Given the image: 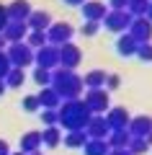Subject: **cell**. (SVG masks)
<instances>
[{
  "mask_svg": "<svg viewBox=\"0 0 152 155\" xmlns=\"http://www.w3.org/2000/svg\"><path fill=\"white\" fill-rule=\"evenodd\" d=\"M137 57H139L142 62H152V41H147V44H139V47H137Z\"/></svg>",
  "mask_w": 152,
  "mask_h": 155,
  "instance_id": "30",
  "label": "cell"
},
{
  "mask_svg": "<svg viewBox=\"0 0 152 155\" xmlns=\"http://www.w3.org/2000/svg\"><path fill=\"white\" fill-rule=\"evenodd\" d=\"M52 88L57 91V96H60L62 101H72V98H80L82 93V78L77 75L75 70H62V67H57V70H52Z\"/></svg>",
  "mask_w": 152,
  "mask_h": 155,
  "instance_id": "2",
  "label": "cell"
},
{
  "mask_svg": "<svg viewBox=\"0 0 152 155\" xmlns=\"http://www.w3.org/2000/svg\"><path fill=\"white\" fill-rule=\"evenodd\" d=\"M8 26V16H5V8L0 5V34H3V28Z\"/></svg>",
  "mask_w": 152,
  "mask_h": 155,
  "instance_id": "37",
  "label": "cell"
},
{
  "mask_svg": "<svg viewBox=\"0 0 152 155\" xmlns=\"http://www.w3.org/2000/svg\"><path fill=\"white\" fill-rule=\"evenodd\" d=\"M72 34H75L72 23H67V21H57V23H52V26L47 28V44L62 47V44H67V41L72 39Z\"/></svg>",
  "mask_w": 152,
  "mask_h": 155,
  "instance_id": "7",
  "label": "cell"
},
{
  "mask_svg": "<svg viewBox=\"0 0 152 155\" xmlns=\"http://www.w3.org/2000/svg\"><path fill=\"white\" fill-rule=\"evenodd\" d=\"M23 83H26V70H21V67H11V72L5 75V85H8V88H21Z\"/></svg>",
  "mask_w": 152,
  "mask_h": 155,
  "instance_id": "25",
  "label": "cell"
},
{
  "mask_svg": "<svg viewBox=\"0 0 152 155\" xmlns=\"http://www.w3.org/2000/svg\"><path fill=\"white\" fill-rule=\"evenodd\" d=\"M67 5H82V3H85V0H65Z\"/></svg>",
  "mask_w": 152,
  "mask_h": 155,
  "instance_id": "40",
  "label": "cell"
},
{
  "mask_svg": "<svg viewBox=\"0 0 152 155\" xmlns=\"http://www.w3.org/2000/svg\"><path fill=\"white\" fill-rule=\"evenodd\" d=\"M34 62H36V67H44V70H57L60 67V47L54 44H44L41 49L34 52Z\"/></svg>",
  "mask_w": 152,
  "mask_h": 155,
  "instance_id": "6",
  "label": "cell"
},
{
  "mask_svg": "<svg viewBox=\"0 0 152 155\" xmlns=\"http://www.w3.org/2000/svg\"><path fill=\"white\" fill-rule=\"evenodd\" d=\"M5 57H8V62H11V67H21V70H26V67L34 62V49L26 44V41H18V44H8Z\"/></svg>",
  "mask_w": 152,
  "mask_h": 155,
  "instance_id": "3",
  "label": "cell"
},
{
  "mask_svg": "<svg viewBox=\"0 0 152 155\" xmlns=\"http://www.w3.org/2000/svg\"><path fill=\"white\" fill-rule=\"evenodd\" d=\"M36 150H41V132H39V129H31V132H26L21 137V153L31 155V153H36Z\"/></svg>",
  "mask_w": 152,
  "mask_h": 155,
  "instance_id": "17",
  "label": "cell"
},
{
  "mask_svg": "<svg viewBox=\"0 0 152 155\" xmlns=\"http://www.w3.org/2000/svg\"><path fill=\"white\" fill-rule=\"evenodd\" d=\"M80 11H82V18L85 21H93V23H101L106 18V3H101V0H85L80 5Z\"/></svg>",
  "mask_w": 152,
  "mask_h": 155,
  "instance_id": "11",
  "label": "cell"
},
{
  "mask_svg": "<svg viewBox=\"0 0 152 155\" xmlns=\"http://www.w3.org/2000/svg\"><path fill=\"white\" fill-rule=\"evenodd\" d=\"M41 122H44V127H54L57 124V111L54 109H44L41 111Z\"/></svg>",
  "mask_w": 152,
  "mask_h": 155,
  "instance_id": "32",
  "label": "cell"
},
{
  "mask_svg": "<svg viewBox=\"0 0 152 155\" xmlns=\"http://www.w3.org/2000/svg\"><path fill=\"white\" fill-rule=\"evenodd\" d=\"M80 62H82V49L75 41H67V44L60 47V67L62 70H75Z\"/></svg>",
  "mask_w": 152,
  "mask_h": 155,
  "instance_id": "8",
  "label": "cell"
},
{
  "mask_svg": "<svg viewBox=\"0 0 152 155\" xmlns=\"http://www.w3.org/2000/svg\"><path fill=\"white\" fill-rule=\"evenodd\" d=\"M26 36H28V26H26V23H11V21H8V26L3 28V39H5L8 44L26 41Z\"/></svg>",
  "mask_w": 152,
  "mask_h": 155,
  "instance_id": "15",
  "label": "cell"
},
{
  "mask_svg": "<svg viewBox=\"0 0 152 155\" xmlns=\"http://www.w3.org/2000/svg\"><path fill=\"white\" fill-rule=\"evenodd\" d=\"M62 142V129L57 127H44V132H41V145L44 147H57V145Z\"/></svg>",
  "mask_w": 152,
  "mask_h": 155,
  "instance_id": "21",
  "label": "cell"
},
{
  "mask_svg": "<svg viewBox=\"0 0 152 155\" xmlns=\"http://www.w3.org/2000/svg\"><path fill=\"white\" fill-rule=\"evenodd\" d=\"M0 155H11V147H8L5 140H0Z\"/></svg>",
  "mask_w": 152,
  "mask_h": 155,
  "instance_id": "38",
  "label": "cell"
},
{
  "mask_svg": "<svg viewBox=\"0 0 152 155\" xmlns=\"http://www.w3.org/2000/svg\"><path fill=\"white\" fill-rule=\"evenodd\" d=\"M21 106H23V111H28V114H31V111H39V109H41V106H39V98H36V96H26Z\"/></svg>",
  "mask_w": 152,
  "mask_h": 155,
  "instance_id": "33",
  "label": "cell"
},
{
  "mask_svg": "<svg viewBox=\"0 0 152 155\" xmlns=\"http://www.w3.org/2000/svg\"><path fill=\"white\" fill-rule=\"evenodd\" d=\"M126 3H129V0H108L111 11H126Z\"/></svg>",
  "mask_w": 152,
  "mask_h": 155,
  "instance_id": "36",
  "label": "cell"
},
{
  "mask_svg": "<svg viewBox=\"0 0 152 155\" xmlns=\"http://www.w3.org/2000/svg\"><path fill=\"white\" fill-rule=\"evenodd\" d=\"M131 21H134V18H131L126 11H108L101 23H103L106 31H111V34H126L129 26H131Z\"/></svg>",
  "mask_w": 152,
  "mask_h": 155,
  "instance_id": "5",
  "label": "cell"
},
{
  "mask_svg": "<svg viewBox=\"0 0 152 155\" xmlns=\"http://www.w3.org/2000/svg\"><path fill=\"white\" fill-rule=\"evenodd\" d=\"M5 47H8V41L3 39V34H0V52H5Z\"/></svg>",
  "mask_w": 152,
  "mask_h": 155,
  "instance_id": "41",
  "label": "cell"
},
{
  "mask_svg": "<svg viewBox=\"0 0 152 155\" xmlns=\"http://www.w3.org/2000/svg\"><path fill=\"white\" fill-rule=\"evenodd\" d=\"M119 85H121V75H116V72H108V75H106V83H103V88L111 93V91H116Z\"/></svg>",
  "mask_w": 152,
  "mask_h": 155,
  "instance_id": "31",
  "label": "cell"
},
{
  "mask_svg": "<svg viewBox=\"0 0 152 155\" xmlns=\"http://www.w3.org/2000/svg\"><path fill=\"white\" fill-rule=\"evenodd\" d=\"M26 44L31 47L34 52H36V49H41V47L47 44V31H28V36H26Z\"/></svg>",
  "mask_w": 152,
  "mask_h": 155,
  "instance_id": "27",
  "label": "cell"
},
{
  "mask_svg": "<svg viewBox=\"0 0 152 155\" xmlns=\"http://www.w3.org/2000/svg\"><path fill=\"white\" fill-rule=\"evenodd\" d=\"M36 98H39V106H41V109H54V111H57V109H60V104H62V98L57 96V91L52 88V85L41 88Z\"/></svg>",
  "mask_w": 152,
  "mask_h": 155,
  "instance_id": "18",
  "label": "cell"
},
{
  "mask_svg": "<svg viewBox=\"0 0 152 155\" xmlns=\"http://www.w3.org/2000/svg\"><path fill=\"white\" fill-rule=\"evenodd\" d=\"M144 140H147V145H150V147H152V132H150V134H147V137H144Z\"/></svg>",
  "mask_w": 152,
  "mask_h": 155,
  "instance_id": "44",
  "label": "cell"
},
{
  "mask_svg": "<svg viewBox=\"0 0 152 155\" xmlns=\"http://www.w3.org/2000/svg\"><path fill=\"white\" fill-rule=\"evenodd\" d=\"M144 18H147V21H152V0H150V8H147V16Z\"/></svg>",
  "mask_w": 152,
  "mask_h": 155,
  "instance_id": "42",
  "label": "cell"
},
{
  "mask_svg": "<svg viewBox=\"0 0 152 155\" xmlns=\"http://www.w3.org/2000/svg\"><path fill=\"white\" fill-rule=\"evenodd\" d=\"M31 155H41V150H36V153H31Z\"/></svg>",
  "mask_w": 152,
  "mask_h": 155,
  "instance_id": "45",
  "label": "cell"
},
{
  "mask_svg": "<svg viewBox=\"0 0 152 155\" xmlns=\"http://www.w3.org/2000/svg\"><path fill=\"white\" fill-rule=\"evenodd\" d=\"M98 28H101V23L85 21V23H82V28H80V31H82V36H95V34H98Z\"/></svg>",
  "mask_w": 152,
  "mask_h": 155,
  "instance_id": "34",
  "label": "cell"
},
{
  "mask_svg": "<svg viewBox=\"0 0 152 155\" xmlns=\"http://www.w3.org/2000/svg\"><path fill=\"white\" fill-rule=\"evenodd\" d=\"M5 91H8V85H5V80H0V96L5 93Z\"/></svg>",
  "mask_w": 152,
  "mask_h": 155,
  "instance_id": "43",
  "label": "cell"
},
{
  "mask_svg": "<svg viewBox=\"0 0 152 155\" xmlns=\"http://www.w3.org/2000/svg\"><path fill=\"white\" fill-rule=\"evenodd\" d=\"M82 104L88 106V111H90L93 116H98V114L103 116L106 111H108V91L106 88H88Z\"/></svg>",
  "mask_w": 152,
  "mask_h": 155,
  "instance_id": "4",
  "label": "cell"
},
{
  "mask_svg": "<svg viewBox=\"0 0 152 155\" xmlns=\"http://www.w3.org/2000/svg\"><path fill=\"white\" fill-rule=\"evenodd\" d=\"M137 41L129 36V34H119V39H116V52H119L121 57H131V54H137Z\"/></svg>",
  "mask_w": 152,
  "mask_h": 155,
  "instance_id": "20",
  "label": "cell"
},
{
  "mask_svg": "<svg viewBox=\"0 0 152 155\" xmlns=\"http://www.w3.org/2000/svg\"><path fill=\"white\" fill-rule=\"evenodd\" d=\"M126 34L134 39L137 44H147L152 39V21H147V18H134Z\"/></svg>",
  "mask_w": 152,
  "mask_h": 155,
  "instance_id": "10",
  "label": "cell"
},
{
  "mask_svg": "<svg viewBox=\"0 0 152 155\" xmlns=\"http://www.w3.org/2000/svg\"><path fill=\"white\" fill-rule=\"evenodd\" d=\"M85 142H88L85 129H77V132H67V134H65V145H67V147H72V150L82 147Z\"/></svg>",
  "mask_w": 152,
  "mask_h": 155,
  "instance_id": "26",
  "label": "cell"
},
{
  "mask_svg": "<svg viewBox=\"0 0 152 155\" xmlns=\"http://www.w3.org/2000/svg\"><path fill=\"white\" fill-rule=\"evenodd\" d=\"M126 132H129L131 137H147V134L152 132V116H150V114L131 116V122H129V127H126Z\"/></svg>",
  "mask_w": 152,
  "mask_h": 155,
  "instance_id": "14",
  "label": "cell"
},
{
  "mask_svg": "<svg viewBox=\"0 0 152 155\" xmlns=\"http://www.w3.org/2000/svg\"><path fill=\"white\" fill-rule=\"evenodd\" d=\"M8 72H11V62H8L5 52H0V80H5Z\"/></svg>",
  "mask_w": 152,
  "mask_h": 155,
  "instance_id": "35",
  "label": "cell"
},
{
  "mask_svg": "<svg viewBox=\"0 0 152 155\" xmlns=\"http://www.w3.org/2000/svg\"><path fill=\"white\" fill-rule=\"evenodd\" d=\"M82 153L85 155H108L111 147L106 145V140H88V142L82 145Z\"/></svg>",
  "mask_w": 152,
  "mask_h": 155,
  "instance_id": "22",
  "label": "cell"
},
{
  "mask_svg": "<svg viewBox=\"0 0 152 155\" xmlns=\"http://www.w3.org/2000/svg\"><path fill=\"white\" fill-rule=\"evenodd\" d=\"M11 155H23V153H21V150H18V153H11Z\"/></svg>",
  "mask_w": 152,
  "mask_h": 155,
  "instance_id": "46",
  "label": "cell"
},
{
  "mask_svg": "<svg viewBox=\"0 0 152 155\" xmlns=\"http://www.w3.org/2000/svg\"><path fill=\"white\" fill-rule=\"evenodd\" d=\"M90 111L82 104V98H72V101H62L60 109H57V124L65 127L67 132H77V129H85L90 122Z\"/></svg>",
  "mask_w": 152,
  "mask_h": 155,
  "instance_id": "1",
  "label": "cell"
},
{
  "mask_svg": "<svg viewBox=\"0 0 152 155\" xmlns=\"http://www.w3.org/2000/svg\"><path fill=\"white\" fill-rule=\"evenodd\" d=\"M106 122H108L111 132H114V129H126L129 122H131V114L124 109V106H114V109L106 111Z\"/></svg>",
  "mask_w": 152,
  "mask_h": 155,
  "instance_id": "12",
  "label": "cell"
},
{
  "mask_svg": "<svg viewBox=\"0 0 152 155\" xmlns=\"http://www.w3.org/2000/svg\"><path fill=\"white\" fill-rule=\"evenodd\" d=\"M34 83L41 85V88H47V85L52 83V72L44 70V67H36V70H34Z\"/></svg>",
  "mask_w": 152,
  "mask_h": 155,
  "instance_id": "29",
  "label": "cell"
},
{
  "mask_svg": "<svg viewBox=\"0 0 152 155\" xmlns=\"http://www.w3.org/2000/svg\"><path fill=\"white\" fill-rule=\"evenodd\" d=\"M26 26L28 31H47L52 26V16L47 11H31V16L26 18Z\"/></svg>",
  "mask_w": 152,
  "mask_h": 155,
  "instance_id": "16",
  "label": "cell"
},
{
  "mask_svg": "<svg viewBox=\"0 0 152 155\" xmlns=\"http://www.w3.org/2000/svg\"><path fill=\"white\" fill-rule=\"evenodd\" d=\"M108 155H131V153H129V150H111Z\"/></svg>",
  "mask_w": 152,
  "mask_h": 155,
  "instance_id": "39",
  "label": "cell"
},
{
  "mask_svg": "<svg viewBox=\"0 0 152 155\" xmlns=\"http://www.w3.org/2000/svg\"><path fill=\"white\" fill-rule=\"evenodd\" d=\"M129 140H131V134L126 132V129H114V132H108V137H106V145H108L111 150H126Z\"/></svg>",
  "mask_w": 152,
  "mask_h": 155,
  "instance_id": "19",
  "label": "cell"
},
{
  "mask_svg": "<svg viewBox=\"0 0 152 155\" xmlns=\"http://www.w3.org/2000/svg\"><path fill=\"white\" fill-rule=\"evenodd\" d=\"M126 150H129L131 155H144L147 150H150V145H147V140H144V137H131V140H129V145H126Z\"/></svg>",
  "mask_w": 152,
  "mask_h": 155,
  "instance_id": "28",
  "label": "cell"
},
{
  "mask_svg": "<svg viewBox=\"0 0 152 155\" xmlns=\"http://www.w3.org/2000/svg\"><path fill=\"white\" fill-rule=\"evenodd\" d=\"M147 8H150V0H129V3H126V13H129L131 18H144Z\"/></svg>",
  "mask_w": 152,
  "mask_h": 155,
  "instance_id": "24",
  "label": "cell"
},
{
  "mask_svg": "<svg viewBox=\"0 0 152 155\" xmlns=\"http://www.w3.org/2000/svg\"><path fill=\"white\" fill-rule=\"evenodd\" d=\"M103 83H106V70H90L82 78L85 88H103Z\"/></svg>",
  "mask_w": 152,
  "mask_h": 155,
  "instance_id": "23",
  "label": "cell"
},
{
  "mask_svg": "<svg viewBox=\"0 0 152 155\" xmlns=\"http://www.w3.org/2000/svg\"><path fill=\"white\" fill-rule=\"evenodd\" d=\"M31 3L28 0H13L11 5H5V16L11 23H26V18L31 16Z\"/></svg>",
  "mask_w": 152,
  "mask_h": 155,
  "instance_id": "9",
  "label": "cell"
},
{
  "mask_svg": "<svg viewBox=\"0 0 152 155\" xmlns=\"http://www.w3.org/2000/svg\"><path fill=\"white\" fill-rule=\"evenodd\" d=\"M108 132H111V127H108V122H106V116H101V114L90 116V122H88V127H85L88 140H106Z\"/></svg>",
  "mask_w": 152,
  "mask_h": 155,
  "instance_id": "13",
  "label": "cell"
}]
</instances>
